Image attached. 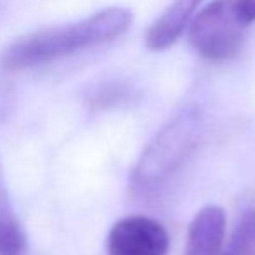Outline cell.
<instances>
[{"label":"cell","instance_id":"9","mask_svg":"<svg viewBox=\"0 0 255 255\" xmlns=\"http://www.w3.org/2000/svg\"><path fill=\"white\" fill-rule=\"evenodd\" d=\"M222 255H255V208H249L242 215Z\"/></svg>","mask_w":255,"mask_h":255},{"label":"cell","instance_id":"1","mask_svg":"<svg viewBox=\"0 0 255 255\" xmlns=\"http://www.w3.org/2000/svg\"><path fill=\"white\" fill-rule=\"evenodd\" d=\"M130 24V10L125 7H108L75 23L17 38L3 49L0 63L12 73L45 66L71 54L108 44L124 35Z\"/></svg>","mask_w":255,"mask_h":255},{"label":"cell","instance_id":"5","mask_svg":"<svg viewBox=\"0 0 255 255\" xmlns=\"http://www.w3.org/2000/svg\"><path fill=\"white\" fill-rule=\"evenodd\" d=\"M228 217L219 205H205L188 228L184 255H222Z\"/></svg>","mask_w":255,"mask_h":255},{"label":"cell","instance_id":"7","mask_svg":"<svg viewBox=\"0 0 255 255\" xmlns=\"http://www.w3.org/2000/svg\"><path fill=\"white\" fill-rule=\"evenodd\" d=\"M23 249V229L14 214L2 165H0V255H21Z\"/></svg>","mask_w":255,"mask_h":255},{"label":"cell","instance_id":"3","mask_svg":"<svg viewBox=\"0 0 255 255\" xmlns=\"http://www.w3.org/2000/svg\"><path fill=\"white\" fill-rule=\"evenodd\" d=\"M255 23L252 0H212L198 9L188 26L193 49L208 61H228L242 51Z\"/></svg>","mask_w":255,"mask_h":255},{"label":"cell","instance_id":"8","mask_svg":"<svg viewBox=\"0 0 255 255\" xmlns=\"http://www.w3.org/2000/svg\"><path fill=\"white\" fill-rule=\"evenodd\" d=\"M135 101V91L124 82H103L87 94V103L94 110H111Z\"/></svg>","mask_w":255,"mask_h":255},{"label":"cell","instance_id":"6","mask_svg":"<svg viewBox=\"0 0 255 255\" xmlns=\"http://www.w3.org/2000/svg\"><path fill=\"white\" fill-rule=\"evenodd\" d=\"M203 0H174L146 33V45L151 51H163L177 42L188 30L193 16Z\"/></svg>","mask_w":255,"mask_h":255},{"label":"cell","instance_id":"2","mask_svg":"<svg viewBox=\"0 0 255 255\" xmlns=\"http://www.w3.org/2000/svg\"><path fill=\"white\" fill-rule=\"evenodd\" d=\"M205 118L198 108H188L168 120L141 153L130 186L139 195H148L168 181L200 146Z\"/></svg>","mask_w":255,"mask_h":255},{"label":"cell","instance_id":"10","mask_svg":"<svg viewBox=\"0 0 255 255\" xmlns=\"http://www.w3.org/2000/svg\"><path fill=\"white\" fill-rule=\"evenodd\" d=\"M252 2H254V7H255V0H252Z\"/></svg>","mask_w":255,"mask_h":255},{"label":"cell","instance_id":"4","mask_svg":"<svg viewBox=\"0 0 255 255\" xmlns=\"http://www.w3.org/2000/svg\"><path fill=\"white\" fill-rule=\"evenodd\" d=\"M170 238L163 226L146 215H128L108 233V255H167Z\"/></svg>","mask_w":255,"mask_h":255}]
</instances>
